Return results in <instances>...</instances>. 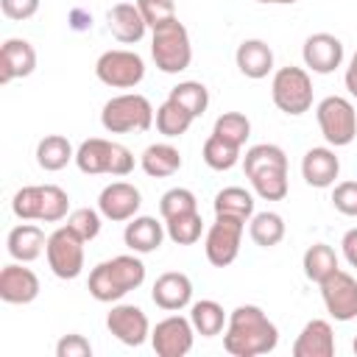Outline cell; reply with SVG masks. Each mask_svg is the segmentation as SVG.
I'll return each mask as SVG.
<instances>
[{
	"label": "cell",
	"instance_id": "cell-31",
	"mask_svg": "<svg viewBox=\"0 0 357 357\" xmlns=\"http://www.w3.org/2000/svg\"><path fill=\"white\" fill-rule=\"evenodd\" d=\"M301 268H304V276L315 284H321L329 273H335L340 265H337V254L332 245L326 243H315L304 251V259H301Z\"/></svg>",
	"mask_w": 357,
	"mask_h": 357
},
{
	"label": "cell",
	"instance_id": "cell-37",
	"mask_svg": "<svg viewBox=\"0 0 357 357\" xmlns=\"http://www.w3.org/2000/svg\"><path fill=\"white\" fill-rule=\"evenodd\" d=\"M204 162L212 167V170H231L243 156H240V148L220 139L218 134H209L206 142H204V151H201Z\"/></svg>",
	"mask_w": 357,
	"mask_h": 357
},
{
	"label": "cell",
	"instance_id": "cell-7",
	"mask_svg": "<svg viewBox=\"0 0 357 357\" xmlns=\"http://www.w3.org/2000/svg\"><path fill=\"white\" fill-rule=\"evenodd\" d=\"M271 98L279 112L298 117L312 106V78L304 67H279L271 81Z\"/></svg>",
	"mask_w": 357,
	"mask_h": 357
},
{
	"label": "cell",
	"instance_id": "cell-29",
	"mask_svg": "<svg viewBox=\"0 0 357 357\" xmlns=\"http://www.w3.org/2000/svg\"><path fill=\"white\" fill-rule=\"evenodd\" d=\"M192 120H195V117H192L184 106H178L173 98H167L165 103H159L156 117H153L156 131H159L162 137H167V139H176V137H181V134H187L190 126H192Z\"/></svg>",
	"mask_w": 357,
	"mask_h": 357
},
{
	"label": "cell",
	"instance_id": "cell-19",
	"mask_svg": "<svg viewBox=\"0 0 357 357\" xmlns=\"http://www.w3.org/2000/svg\"><path fill=\"white\" fill-rule=\"evenodd\" d=\"M36 70V50L28 39H6L0 47V84L25 78Z\"/></svg>",
	"mask_w": 357,
	"mask_h": 357
},
{
	"label": "cell",
	"instance_id": "cell-49",
	"mask_svg": "<svg viewBox=\"0 0 357 357\" xmlns=\"http://www.w3.org/2000/svg\"><path fill=\"white\" fill-rule=\"evenodd\" d=\"M351 349H354V354H357V335H354V343H351Z\"/></svg>",
	"mask_w": 357,
	"mask_h": 357
},
{
	"label": "cell",
	"instance_id": "cell-45",
	"mask_svg": "<svg viewBox=\"0 0 357 357\" xmlns=\"http://www.w3.org/2000/svg\"><path fill=\"white\" fill-rule=\"evenodd\" d=\"M340 245H343V257H346V262H349L351 268H357V226L349 229V231L343 234Z\"/></svg>",
	"mask_w": 357,
	"mask_h": 357
},
{
	"label": "cell",
	"instance_id": "cell-28",
	"mask_svg": "<svg viewBox=\"0 0 357 357\" xmlns=\"http://www.w3.org/2000/svg\"><path fill=\"white\" fill-rule=\"evenodd\" d=\"M190 321H192L195 335H201V337H215V335H220V332L226 329L229 315L223 312V307H220L218 301L201 298V301H195V304L190 307Z\"/></svg>",
	"mask_w": 357,
	"mask_h": 357
},
{
	"label": "cell",
	"instance_id": "cell-47",
	"mask_svg": "<svg viewBox=\"0 0 357 357\" xmlns=\"http://www.w3.org/2000/svg\"><path fill=\"white\" fill-rule=\"evenodd\" d=\"M70 22H73L75 31L92 28V14H86V11H81V8H73V11H70Z\"/></svg>",
	"mask_w": 357,
	"mask_h": 357
},
{
	"label": "cell",
	"instance_id": "cell-36",
	"mask_svg": "<svg viewBox=\"0 0 357 357\" xmlns=\"http://www.w3.org/2000/svg\"><path fill=\"white\" fill-rule=\"evenodd\" d=\"M167 98H173L178 106H184L192 117H201L209 106V89L201 81H178Z\"/></svg>",
	"mask_w": 357,
	"mask_h": 357
},
{
	"label": "cell",
	"instance_id": "cell-2",
	"mask_svg": "<svg viewBox=\"0 0 357 357\" xmlns=\"http://www.w3.org/2000/svg\"><path fill=\"white\" fill-rule=\"evenodd\" d=\"M145 282V262L134 254H120L112 259H103L89 273V296L100 304H114L126 293L137 290Z\"/></svg>",
	"mask_w": 357,
	"mask_h": 357
},
{
	"label": "cell",
	"instance_id": "cell-30",
	"mask_svg": "<svg viewBox=\"0 0 357 357\" xmlns=\"http://www.w3.org/2000/svg\"><path fill=\"white\" fill-rule=\"evenodd\" d=\"M248 234L259 248H273L284 240V218L279 212H254L248 220Z\"/></svg>",
	"mask_w": 357,
	"mask_h": 357
},
{
	"label": "cell",
	"instance_id": "cell-6",
	"mask_svg": "<svg viewBox=\"0 0 357 357\" xmlns=\"http://www.w3.org/2000/svg\"><path fill=\"white\" fill-rule=\"evenodd\" d=\"M151 56L156 61V67L167 75H176V73H184L192 61V42H190V33L184 28V22L170 20L159 28H153L151 33Z\"/></svg>",
	"mask_w": 357,
	"mask_h": 357
},
{
	"label": "cell",
	"instance_id": "cell-44",
	"mask_svg": "<svg viewBox=\"0 0 357 357\" xmlns=\"http://www.w3.org/2000/svg\"><path fill=\"white\" fill-rule=\"evenodd\" d=\"M0 8L8 20H31L36 11H39V0H0Z\"/></svg>",
	"mask_w": 357,
	"mask_h": 357
},
{
	"label": "cell",
	"instance_id": "cell-20",
	"mask_svg": "<svg viewBox=\"0 0 357 357\" xmlns=\"http://www.w3.org/2000/svg\"><path fill=\"white\" fill-rule=\"evenodd\" d=\"M335 354V332L324 318H312L304 324L293 343V357H332Z\"/></svg>",
	"mask_w": 357,
	"mask_h": 357
},
{
	"label": "cell",
	"instance_id": "cell-27",
	"mask_svg": "<svg viewBox=\"0 0 357 357\" xmlns=\"http://www.w3.org/2000/svg\"><path fill=\"white\" fill-rule=\"evenodd\" d=\"M73 159H75V151H73L70 139L61 137V134H47L36 145V165L47 173H56V170L67 167Z\"/></svg>",
	"mask_w": 357,
	"mask_h": 357
},
{
	"label": "cell",
	"instance_id": "cell-10",
	"mask_svg": "<svg viewBox=\"0 0 357 357\" xmlns=\"http://www.w3.org/2000/svg\"><path fill=\"white\" fill-rule=\"evenodd\" d=\"M45 257H47V265H50L53 276L75 279L84 271V240L64 223V226H59L56 231L47 234Z\"/></svg>",
	"mask_w": 357,
	"mask_h": 357
},
{
	"label": "cell",
	"instance_id": "cell-9",
	"mask_svg": "<svg viewBox=\"0 0 357 357\" xmlns=\"http://www.w3.org/2000/svg\"><path fill=\"white\" fill-rule=\"evenodd\" d=\"M95 75L112 89H134L145 78V61L134 50H106L95 61Z\"/></svg>",
	"mask_w": 357,
	"mask_h": 357
},
{
	"label": "cell",
	"instance_id": "cell-13",
	"mask_svg": "<svg viewBox=\"0 0 357 357\" xmlns=\"http://www.w3.org/2000/svg\"><path fill=\"white\" fill-rule=\"evenodd\" d=\"M195 329L184 315H167L151 329V346L159 357H184L192 351Z\"/></svg>",
	"mask_w": 357,
	"mask_h": 357
},
{
	"label": "cell",
	"instance_id": "cell-26",
	"mask_svg": "<svg viewBox=\"0 0 357 357\" xmlns=\"http://www.w3.org/2000/svg\"><path fill=\"white\" fill-rule=\"evenodd\" d=\"M139 165H142L145 176H151V178H167V176H173V173L181 170V153L170 142H153V145H148L142 151Z\"/></svg>",
	"mask_w": 357,
	"mask_h": 357
},
{
	"label": "cell",
	"instance_id": "cell-42",
	"mask_svg": "<svg viewBox=\"0 0 357 357\" xmlns=\"http://www.w3.org/2000/svg\"><path fill=\"white\" fill-rule=\"evenodd\" d=\"M332 206L340 215L357 218V181H340L332 190Z\"/></svg>",
	"mask_w": 357,
	"mask_h": 357
},
{
	"label": "cell",
	"instance_id": "cell-48",
	"mask_svg": "<svg viewBox=\"0 0 357 357\" xmlns=\"http://www.w3.org/2000/svg\"><path fill=\"white\" fill-rule=\"evenodd\" d=\"M257 3H265V6H293L296 0H257Z\"/></svg>",
	"mask_w": 357,
	"mask_h": 357
},
{
	"label": "cell",
	"instance_id": "cell-35",
	"mask_svg": "<svg viewBox=\"0 0 357 357\" xmlns=\"http://www.w3.org/2000/svg\"><path fill=\"white\" fill-rule=\"evenodd\" d=\"M265 167H287V156L279 145L273 142H259V145H251L243 156V170L245 176L257 173V170H265Z\"/></svg>",
	"mask_w": 357,
	"mask_h": 357
},
{
	"label": "cell",
	"instance_id": "cell-25",
	"mask_svg": "<svg viewBox=\"0 0 357 357\" xmlns=\"http://www.w3.org/2000/svg\"><path fill=\"white\" fill-rule=\"evenodd\" d=\"M6 245H8L11 259L28 265V262H33V259L42 257V251H45V245H47V237H45V231H42L36 223H20V226H14V229L8 231Z\"/></svg>",
	"mask_w": 357,
	"mask_h": 357
},
{
	"label": "cell",
	"instance_id": "cell-4",
	"mask_svg": "<svg viewBox=\"0 0 357 357\" xmlns=\"http://www.w3.org/2000/svg\"><path fill=\"white\" fill-rule=\"evenodd\" d=\"M153 106L145 95L139 92H123L114 95L103 103L100 109V126L109 134H134V131H148L153 126Z\"/></svg>",
	"mask_w": 357,
	"mask_h": 357
},
{
	"label": "cell",
	"instance_id": "cell-33",
	"mask_svg": "<svg viewBox=\"0 0 357 357\" xmlns=\"http://www.w3.org/2000/svg\"><path fill=\"white\" fill-rule=\"evenodd\" d=\"M251 187L265 201H282L287 195V167H265L248 176Z\"/></svg>",
	"mask_w": 357,
	"mask_h": 357
},
{
	"label": "cell",
	"instance_id": "cell-16",
	"mask_svg": "<svg viewBox=\"0 0 357 357\" xmlns=\"http://www.w3.org/2000/svg\"><path fill=\"white\" fill-rule=\"evenodd\" d=\"M142 206V195L134 184L128 181H112L100 190L98 195V209L106 220L112 223H123V220H131Z\"/></svg>",
	"mask_w": 357,
	"mask_h": 357
},
{
	"label": "cell",
	"instance_id": "cell-43",
	"mask_svg": "<svg viewBox=\"0 0 357 357\" xmlns=\"http://www.w3.org/2000/svg\"><path fill=\"white\" fill-rule=\"evenodd\" d=\"M56 357H92V343L78 335V332H70L64 337H59L56 343Z\"/></svg>",
	"mask_w": 357,
	"mask_h": 357
},
{
	"label": "cell",
	"instance_id": "cell-34",
	"mask_svg": "<svg viewBox=\"0 0 357 357\" xmlns=\"http://www.w3.org/2000/svg\"><path fill=\"white\" fill-rule=\"evenodd\" d=\"M165 231L167 237L176 243V245H192L201 240L204 234V218L201 212H184V215H176L170 220H165Z\"/></svg>",
	"mask_w": 357,
	"mask_h": 357
},
{
	"label": "cell",
	"instance_id": "cell-1",
	"mask_svg": "<svg viewBox=\"0 0 357 357\" xmlns=\"http://www.w3.org/2000/svg\"><path fill=\"white\" fill-rule=\"evenodd\" d=\"M276 343L279 329L257 304H240L229 312L223 329V349L231 357H259L273 351Z\"/></svg>",
	"mask_w": 357,
	"mask_h": 357
},
{
	"label": "cell",
	"instance_id": "cell-11",
	"mask_svg": "<svg viewBox=\"0 0 357 357\" xmlns=\"http://www.w3.org/2000/svg\"><path fill=\"white\" fill-rule=\"evenodd\" d=\"M243 231H245V220L229 218V215H215V223L206 229V237H204L206 259L215 268L231 265L237 259V254H240Z\"/></svg>",
	"mask_w": 357,
	"mask_h": 357
},
{
	"label": "cell",
	"instance_id": "cell-5",
	"mask_svg": "<svg viewBox=\"0 0 357 357\" xmlns=\"http://www.w3.org/2000/svg\"><path fill=\"white\" fill-rule=\"evenodd\" d=\"M75 165L86 176H100V173L128 176L134 170V153L120 142H112L103 137H89L78 145Z\"/></svg>",
	"mask_w": 357,
	"mask_h": 357
},
{
	"label": "cell",
	"instance_id": "cell-14",
	"mask_svg": "<svg viewBox=\"0 0 357 357\" xmlns=\"http://www.w3.org/2000/svg\"><path fill=\"white\" fill-rule=\"evenodd\" d=\"M106 329L126 346H142L151 337V321L137 304H112L106 315Z\"/></svg>",
	"mask_w": 357,
	"mask_h": 357
},
{
	"label": "cell",
	"instance_id": "cell-32",
	"mask_svg": "<svg viewBox=\"0 0 357 357\" xmlns=\"http://www.w3.org/2000/svg\"><path fill=\"white\" fill-rule=\"evenodd\" d=\"M215 215H229V218H240V220H251L254 215V195L243 187H223L215 195Z\"/></svg>",
	"mask_w": 357,
	"mask_h": 357
},
{
	"label": "cell",
	"instance_id": "cell-21",
	"mask_svg": "<svg viewBox=\"0 0 357 357\" xmlns=\"http://www.w3.org/2000/svg\"><path fill=\"white\" fill-rule=\"evenodd\" d=\"M301 176L310 187L326 190L340 176V159L335 156L332 148H310L301 159Z\"/></svg>",
	"mask_w": 357,
	"mask_h": 357
},
{
	"label": "cell",
	"instance_id": "cell-39",
	"mask_svg": "<svg viewBox=\"0 0 357 357\" xmlns=\"http://www.w3.org/2000/svg\"><path fill=\"white\" fill-rule=\"evenodd\" d=\"M198 209V198L192 190L187 187H173L167 190L162 198H159V215L162 220H170L176 215H184V212H195Z\"/></svg>",
	"mask_w": 357,
	"mask_h": 357
},
{
	"label": "cell",
	"instance_id": "cell-15",
	"mask_svg": "<svg viewBox=\"0 0 357 357\" xmlns=\"http://www.w3.org/2000/svg\"><path fill=\"white\" fill-rule=\"evenodd\" d=\"M301 59H304V67L310 73H318V75H329L335 73L340 64H343V42L335 36V33H310L304 39V47H301Z\"/></svg>",
	"mask_w": 357,
	"mask_h": 357
},
{
	"label": "cell",
	"instance_id": "cell-18",
	"mask_svg": "<svg viewBox=\"0 0 357 357\" xmlns=\"http://www.w3.org/2000/svg\"><path fill=\"white\" fill-rule=\"evenodd\" d=\"M151 298L165 312H178L192 304V282L181 271H167L153 282Z\"/></svg>",
	"mask_w": 357,
	"mask_h": 357
},
{
	"label": "cell",
	"instance_id": "cell-24",
	"mask_svg": "<svg viewBox=\"0 0 357 357\" xmlns=\"http://www.w3.org/2000/svg\"><path fill=\"white\" fill-rule=\"evenodd\" d=\"M234 61H237V70L245 78L259 81V78H268V73L273 70V50L262 39H243L237 45Z\"/></svg>",
	"mask_w": 357,
	"mask_h": 357
},
{
	"label": "cell",
	"instance_id": "cell-17",
	"mask_svg": "<svg viewBox=\"0 0 357 357\" xmlns=\"http://www.w3.org/2000/svg\"><path fill=\"white\" fill-rule=\"evenodd\" d=\"M39 276L25 262H8L0 271V298L6 304H31L39 296Z\"/></svg>",
	"mask_w": 357,
	"mask_h": 357
},
{
	"label": "cell",
	"instance_id": "cell-41",
	"mask_svg": "<svg viewBox=\"0 0 357 357\" xmlns=\"http://www.w3.org/2000/svg\"><path fill=\"white\" fill-rule=\"evenodd\" d=\"M134 3H137L139 14H142V20L151 31L176 20V3L173 0H134Z\"/></svg>",
	"mask_w": 357,
	"mask_h": 357
},
{
	"label": "cell",
	"instance_id": "cell-8",
	"mask_svg": "<svg viewBox=\"0 0 357 357\" xmlns=\"http://www.w3.org/2000/svg\"><path fill=\"white\" fill-rule=\"evenodd\" d=\"M315 120L324 134V139L332 148L351 145L357 137V112L354 103L343 95H329L315 106Z\"/></svg>",
	"mask_w": 357,
	"mask_h": 357
},
{
	"label": "cell",
	"instance_id": "cell-40",
	"mask_svg": "<svg viewBox=\"0 0 357 357\" xmlns=\"http://www.w3.org/2000/svg\"><path fill=\"white\" fill-rule=\"evenodd\" d=\"M100 209H89V206H81V209H73L70 215H67V226L84 240V243H89V240H95L98 234H100Z\"/></svg>",
	"mask_w": 357,
	"mask_h": 357
},
{
	"label": "cell",
	"instance_id": "cell-46",
	"mask_svg": "<svg viewBox=\"0 0 357 357\" xmlns=\"http://www.w3.org/2000/svg\"><path fill=\"white\" fill-rule=\"evenodd\" d=\"M343 81H346V89H349V95L357 100V53L351 56V61H349V67H346V75H343Z\"/></svg>",
	"mask_w": 357,
	"mask_h": 357
},
{
	"label": "cell",
	"instance_id": "cell-22",
	"mask_svg": "<svg viewBox=\"0 0 357 357\" xmlns=\"http://www.w3.org/2000/svg\"><path fill=\"white\" fill-rule=\"evenodd\" d=\"M165 237H167L165 226L156 218H151V215H134L126 223V231H123V243L134 254H151V251H156Z\"/></svg>",
	"mask_w": 357,
	"mask_h": 357
},
{
	"label": "cell",
	"instance_id": "cell-3",
	"mask_svg": "<svg viewBox=\"0 0 357 357\" xmlns=\"http://www.w3.org/2000/svg\"><path fill=\"white\" fill-rule=\"evenodd\" d=\"M11 212L20 220L59 223L70 212V195L56 184H28V187L14 192Z\"/></svg>",
	"mask_w": 357,
	"mask_h": 357
},
{
	"label": "cell",
	"instance_id": "cell-23",
	"mask_svg": "<svg viewBox=\"0 0 357 357\" xmlns=\"http://www.w3.org/2000/svg\"><path fill=\"white\" fill-rule=\"evenodd\" d=\"M106 22H109L112 36L117 42H123V45L139 42L145 36V31H148V25H145L137 3H114L109 8V14H106Z\"/></svg>",
	"mask_w": 357,
	"mask_h": 357
},
{
	"label": "cell",
	"instance_id": "cell-38",
	"mask_svg": "<svg viewBox=\"0 0 357 357\" xmlns=\"http://www.w3.org/2000/svg\"><path fill=\"white\" fill-rule=\"evenodd\" d=\"M212 134H218L220 139H226V142L243 148L245 139L251 137V120H248L243 112H223V114L215 120Z\"/></svg>",
	"mask_w": 357,
	"mask_h": 357
},
{
	"label": "cell",
	"instance_id": "cell-12",
	"mask_svg": "<svg viewBox=\"0 0 357 357\" xmlns=\"http://www.w3.org/2000/svg\"><path fill=\"white\" fill-rule=\"evenodd\" d=\"M318 287H321L324 307H326V312L335 321L346 324V321H354L357 318V279L349 271L337 268Z\"/></svg>",
	"mask_w": 357,
	"mask_h": 357
}]
</instances>
